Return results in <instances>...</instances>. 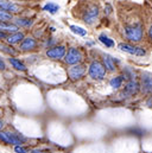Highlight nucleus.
<instances>
[{"label":"nucleus","instance_id":"18","mask_svg":"<svg viewBox=\"0 0 152 153\" xmlns=\"http://www.w3.org/2000/svg\"><path fill=\"white\" fill-rule=\"evenodd\" d=\"M110 84H111V87H112V88H114V89L120 88V87H121V84H122V76L113 77V78L111 79Z\"/></svg>","mask_w":152,"mask_h":153},{"label":"nucleus","instance_id":"4","mask_svg":"<svg viewBox=\"0 0 152 153\" xmlns=\"http://www.w3.org/2000/svg\"><path fill=\"white\" fill-rule=\"evenodd\" d=\"M119 49L124 52H127V53H131V55H136V56H145V50L139 48V46H132V45H128V44H125V43H120L119 45Z\"/></svg>","mask_w":152,"mask_h":153},{"label":"nucleus","instance_id":"26","mask_svg":"<svg viewBox=\"0 0 152 153\" xmlns=\"http://www.w3.org/2000/svg\"><path fill=\"white\" fill-rule=\"evenodd\" d=\"M0 38H7L6 33H4V32H0Z\"/></svg>","mask_w":152,"mask_h":153},{"label":"nucleus","instance_id":"13","mask_svg":"<svg viewBox=\"0 0 152 153\" xmlns=\"http://www.w3.org/2000/svg\"><path fill=\"white\" fill-rule=\"evenodd\" d=\"M0 30L6 31V32H13V33H16L17 30H18V26L17 25H13V24H5L4 22H0Z\"/></svg>","mask_w":152,"mask_h":153},{"label":"nucleus","instance_id":"16","mask_svg":"<svg viewBox=\"0 0 152 153\" xmlns=\"http://www.w3.org/2000/svg\"><path fill=\"white\" fill-rule=\"evenodd\" d=\"M43 10L44 11H48V12H50V13H56L58 10H60V6L57 5V4H54V2H49V4H46L44 7H43Z\"/></svg>","mask_w":152,"mask_h":153},{"label":"nucleus","instance_id":"28","mask_svg":"<svg viewBox=\"0 0 152 153\" xmlns=\"http://www.w3.org/2000/svg\"><path fill=\"white\" fill-rule=\"evenodd\" d=\"M31 153H45V152H42L39 150H34V151H31Z\"/></svg>","mask_w":152,"mask_h":153},{"label":"nucleus","instance_id":"7","mask_svg":"<svg viewBox=\"0 0 152 153\" xmlns=\"http://www.w3.org/2000/svg\"><path fill=\"white\" fill-rule=\"evenodd\" d=\"M84 73H86V68L83 65H75L69 70V76L72 79L76 81V79H80L83 76Z\"/></svg>","mask_w":152,"mask_h":153},{"label":"nucleus","instance_id":"29","mask_svg":"<svg viewBox=\"0 0 152 153\" xmlns=\"http://www.w3.org/2000/svg\"><path fill=\"white\" fill-rule=\"evenodd\" d=\"M2 126H4V122H2V121H1V120H0V129H1V128H2Z\"/></svg>","mask_w":152,"mask_h":153},{"label":"nucleus","instance_id":"6","mask_svg":"<svg viewBox=\"0 0 152 153\" xmlns=\"http://www.w3.org/2000/svg\"><path fill=\"white\" fill-rule=\"evenodd\" d=\"M64 55H66V48L62 45L55 46V48L46 51V56L49 58H52V59H60V58L64 57Z\"/></svg>","mask_w":152,"mask_h":153},{"label":"nucleus","instance_id":"1","mask_svg":"<svg viewBox=\"0 0 152 153\" xmlns=\"http://www.w3.org/2000/svg\"><path fill=\"white\" fill-rule=\"evenodd\" d=\"M125 33H126V37L131 42H139L143 38V26L142 25L126 26Z\"/></svg>","mask_w":152,"mask_h":153},{"label":"nucleus","instance_id":"25","mask_svg":"<svg viewBox=\"0 0 152 153\" xmlns=\"http://www.w3.org/2000/svg\"><path fill=\"white\" fill-rule=\"evenodd\" d=\"M4 69H5V63L0 59V70H4Z\"/></svg>","mask_w":152,"mask_h":153},{"label":"nucleus","instance_id":"21","mask_svg":"<svg viewBox=\"0 0 152 153\" xmlns=\"http://www.w3.org/2000/svg\"><path fill=\"white\" fill-rule=\"evenodd\" d=\"M12 19V14L0 7V22H8Z\"/></svg>","mask_w":152,"mask_h":153},{"label":"nucleus","instance_id":"20","mask_svg":"<svg viewBox=\"0 0 152 153\" xmlns=\"http://www.w3.org/2000/svg\"><path fill=\"white\" fill-rule=\"evenodd\" d=\"M70 30H72V32H74L78 36H86L87 35V30H84V29H82L80 26H76V25H72Z\"/></svg>","mask_w":152,"mask_h":153},{"label":"nucleus","instance_id":"11","mask_svg":"<svg viewBox=\"0 0 152 153\" xmlns=\"http://www.w3.org/2000/svg\"><path fill=\"white\" fill-rule=\"evenodd\" d=\"M139 89V84L136 82V81H131L127 83V85L125 87V91L127 95H134Z\"/></svg>","mask_w":152,"mask_h":153},{"label":"nucleus","instance_id":"19","mask_svg":"<svg viewBox=\"0 0 152 153\" xmlns=\"http://www.w3.org/2000/svg\"><path fill=\"white\" fill-rule=\"evenodd\" d=\"M10 63L17 69V70H22V71H25L26 70V68H25V65L23 64V63H20L18 59H16V58H10Z\"/></svg>","mask_w":152,"mask_h":153},{"label":"nucleus","instance_id":"23","mask_svg":"<svg viewBox=\"0 0 152 153\" xmlns=\"http://www.w3.org/2000/svg\"><path fill=\"white\" fill-rule=\"evenodd\" d=\"M17 24L20 26H29L32 24V20L30 19H17Z\"/></svg>","mask_w":152,"mask_h":153},{"label":"nucleus","instance_id":"15","mask_svg":"<svg viewBox=\"0 0 152 153\" xmlns=\"http://www.w3.org/2000/svg\"><path fill=\"white\" fill-rule=\"evenodd\" d=\"M104 63H105V67H106L110 71H114V70H115V64H114L113 59H112L111 56L106 55L105 58H104Z\"/></svg>","mask_w":152,"mask_h":153},{"label":"nucleus","instance_id":"9","mask_svg":"<svg viewBox=\"0 0 152 153\" xmlns=\"http://www.w3.org/2000/svg\"><path fill=\"white\" fill-rule=\"evenodd\" d=\"M36 46H37V43H36L35 39L25 38L22 42V44H20V50H23V51H29V50L36 49Z\"/></svg>","mask_w":152,"mask_h":153},{"label":"nucleus","instance_id":"5","mask_svg":"<svg viewBox=\"0 0 152 153\" xmlns=\"http://www.w3.org/2000/svg\"><path fill=\"white\" fill-rule=\"evenodd\" d=\"M66 63H68V64H77L78 62H81V59H82V55H81V52L75 49V48H72L69 51H68V53L66 55Z\"/></svg>","mask_w":152,"mask_h":153},{"label":"nucleus","instance_id":"3","mask_svg":"<svg viewBox=\"0 0 152 153\" xmlns=\"http://www.w3.org/2000/svg\"><path fill=\"white\" fill-rule=\"evenodd\" d=\"M0 140H2L4 143H6V144H8V145L19 146V145H22V140H25V138L18 137V135H16V134L7 133V132H0Z\"/></svg>","mask_w":152,"mask_h":153},{"label":"nucleus","instance_id":"22","mask_svg":"<svg viewBox=\"0 0 152 153\" xmlns=\"http://www.w3.org/2000/svg\"><path fill=\"white\" fill-rule=\"evenodd\" d=\"M0 50L5 51V52H7V53H11V55H16V53H17L16 50H13L11 46H7V45H5V44H0Z\"/></svg>","mask_w":152,"mask_h":153},{"label":"nucleus","instance_id":"27","mask_svg":"<svg viewBox=\"0 0 152 153\" xmlns=\"http://www.w3.org/2000/svg\"><path fill=\"white\" fill-rule=\"evenodd\" d=\"M149 37H150V39L152 40V26L150 27V30H149Z\"/></svg>","mask_w":152,"mask_h":153},{"label":"nucleus","instance_id":"14","mask_svg":"<svg viewBox=\"0 0 152 153\" xmlns=\"http://www.w3.org/2000/svg\"><path fill=\"white\" fill-rule=\"evenodd\" d=\"M98 13H99V10H98V7H93L92 10H89L88 12H87V16H86V23L88 22V23H92L96 17H98Z\"/></svg>","mask_w":152,"mask_h":153},{"label":"nucleus","instance_id":"8","mask_svg":"<svg viewBox=\"0 0 152 153\" xmlns=\"http://www.w3.org/2000/svg\"><path fill=\"white\" fill-rule=\"evenodd\" d=\"M142 90L144 94L152 93V77L150 75H144L142 78Z\"/></svg>","mask_w":152,"mask_h":153},{"label":"nucleus","instance_id":"12","mask_svg":"<svg viewBox=\"0 0 152 153\" xmlns=\"http://www.w3.org/2000/svg\"><path fill=\"white\" fill-rule=\"evenodd\" d=\"M7 43H10V44H17V43H19L20 40H24V35L22 33V32H16V33H13V35H11V36H7Z\"/></svg>","mask_w":152,"mask_h":153},{"label":"nucleus","instance_id":"10","mask_svg":"<svg viewBox=\"0 0 152 153\" xmlns=\"http://www.w3.org/2000/svg\"><path fill=\"white\" fill-rule=\"evenodd\" d=\"M0 7L5 11H11V12H18L19 11V7L11 2V1H6V0H0Z\"/></svg>","mask_w":152,"mask_h":153},{"label":"nucleus","instance_id":"2","mask_svg":"<svg viewBox=\"0 0 152 153\" xmlns=\"http://www.w3.org/2000/svg\"><path fill=\"white\" fill-rule=\"evenodd\" d=\"M106 75V68L98 61H94L89 67V76L94 79H102Z\"/></svg>","mask_w":152,"mask_h":153},{"label":"nucleus","instance_id":"17","mask_svg":"<svg viewBox=\"0 0 152 153\" xmlns=\"http://www.w3.org/2000/svg\"><path fill=\"white\" fill-rule=\"evenodd\" d=\"M99 40L104 44V45H106L107 48H113L114 46V42L113 39L108 38L106 35H100V37H99Z\"/></svg>","mask_w":152,"mask_h":153},{"label":"nucleus","instance_id":"24","mask_svg":"<svg viewBox=\"0 0 152 153\" xmlns=\"http://www.w3.org/2000/svg\"><path fill=\"white\" fill-rule=\"evenodd\" d=\"M14 151L17 153H28V149H25L22 145H19V146H16L14 147Z\"/></svg>","mask_w":152,"mask_h":153}]
</instances>
